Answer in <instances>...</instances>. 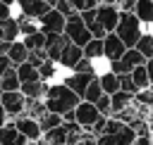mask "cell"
Here are the masks:
<instances>
[{
    "label": "cell",
    "instance_id": "cell-40",
    "mask_svg": "<svg viewBox=\"0 0 153 145\" xmlns=\"http://www.w3.org/2000/svg\"><path fill=\"white\" fill-rule=\"evenodd\" d=\"M134 5H136V0H120V2H117L120 12H131V10H134Z\"/></svg>",
    "mask_w": 153,
    "mask_h": 145
},
{
    "label": "cell",
    "instance_id": "cell-13",
    "mask_svg": "<svg viewBox=\"0 0 153 145\" xmlns=\"http://www.w3.org/2000/svg\"><path fill=\"white\" fill-rule=\"evenodd\" d=\"M67 43H69V38H67L65 33H48V36H45V52H48V59L57 62Z\"/></svg>",
    "mask_w": 153,
    "mask_h": 145
},
{
    "label": "cell",
    "instance_id": "cell-38",
    "mask_svg": "<svg viewBox=\"0 0 153 145\" xmlns=\"http://www.w3.org/2000/svg\"><path fill=\"white\" fill-rule=\"evenodd\" d=\"M74 145H98V138H96L91 131H84V133H81V138H79Z\"/></svg>",
    "mask_w": 153,
    "mask_h": 145
},
{
    "label": "cell",
    "instance_id": "cell-4",
    "mask_svg": "<svg viewBox=\"0 0 153 145\" xmlns=\"http://www.w3.org/2000/svg\"><path fill=\"white\" fill-rule=\"evenodd\" d=\"M139 64H146V57H143L136 48H127L120 59L110 62V71H115V74H129V71H131L134 67H139Z\"/></svg>",
    "mask_w": 153,
    "mask_h": 145
},
{
    "label": "cell",
    "instance_id": "cell-8",
    "mask_svg": "<svg viewBox=\"0 0 153 145\" xmlns=\"http://www.w3.org/2000/svg\"><path fill=\"white\" fill-rule=\"evenodd\" d=\"M98 116H103V114H100V112L96 109V105L88 102V100H79V105L74 107V121H76L84 131H88V128L96 124Z\"/></svg>",
    "mask_w": 153,
    "mask_h": 145
},
{
    "label": "cell",
    "instance_id": "cell-54",
    "mask_svg": "<svg viewBox=\"0 0 153 145\" xmlns=\"http://www.w3.org/2000/svg\"><path fill=\"white\" fill-rule=\"evenodd\" d=\"M98 145H100V143H98Z\"/></svg>",
    "mask_w": 153,
    "mask_h": 145
},
{
    "label": "cell",
    "instance_id": "cell-10",
    "mask_svg": "<svg viewBox=\"0 0 153 145\" xmlns=\"http://www.w3.org/2000/svg\"><path fill=\"white\" fill-rule=\"evenodd\" d=\"M12 121H14L17 131H19L26 140H38V138H43V128H41L38 119H33V116H29V114H19V116H14Z\"/></svg>",
    "mask_w": 153,
    "mask_h": 145
},
{
    "label": "cell",
    "instance_id": "cell-35",
    "mask_svg": "<svg viewBox=\"0 0 153 145\" xmlns=\"http://www.w3.org/2000/svg\"><path fill=\"white\" fill-rule=\"evenodd\" d=\"M117 78H120V90H124V93H136L139 88H136V83H134V78H131V74H117Z\"/></svg>",
    "mask_w": 153,
    "mask_h": 145
},
{
    "label": "cell",
    "instance_id": "cell-48",
    "mask_svg": "<svg viewBox=\"0 0 153 145\" xmlns=\"http://www.w3.org/2000/svg\"><path fill=\"white\" fill-rule=\"evenodd\" d=\"M103 2H108V5H117V0H103Z\"/></svg>",
    "mask_w": 153,
    "mask_h": 145
},
{
    "label": "cell",
    "instance_id": "cell-53",
    "mask_svg": "<svg viewBox=\"0 0 153 145\" xmlns=\"http://www.w3.org/2000/svg\"><path fill=\"white\" fill-rule=\"evenodd\" d=\"M151 140H153V135H151ZM151 145H153V143H151Z\"/></svg>",
    "mask_w": 153,
    "mask_h": 145
},
{
    "label": "cell",
    "instance_id": "cell-14",
    "mask_svg": "<svg viewBox=\"0 0 153 145\" xmlns=\"http://www.w3.org/2000/svg\"><path fill=\"white\" fill-rule=\"evenodd\" d=\"M81 57H84V48H81V45H74V43H67L65 50H62V55H60V59H57V64H60L62 69L72 71Z\"/></svg>",
    "mask_w": 153,
    "mask_h": 145
},
{
    "label": "cell",
    "instance_id": "cell-15",
    "mask_svg": "<svg viewBox=\"0 0 153 145\" xmlns=\"http://www.w3.org/2000/svg\"><path fill=\"white\" fill-rule=\"evenodd\" d=\"M17 7H19V14L31 17V19L43 17V14L50 10V5L43 2V0H17Z\"/></svg>",
    "mask_w": 153,
    "mask_h": 145
},
{
    "label": "cell",
    "instance_id": "cell-32",
    "mask_svg": "<svg viewBox=\"0 0 153 145\" xmlns=\"http://www.w3.org/2000/svg\"><path fill=\"white\" fill-rule=\"evenodd\" d=\"M129 74H131V78H134V83H136V88H139V90L151 86V81H148V71H146V64H139V67H134Z\"/></svg>",
    "mask_w": 153,
    "mask_h": 145
},
{
    "label": "cell",
    "instance_id": "cell-1",
    "mask_svg": "<svg viewBox=\"0 0 153 145\" xmlns=\"http://www.w3.org/2000/svg\"><path fill=\"white\" fill-rule=\"evenodd\" d=\"M79 95L67 88L62 81H55V83H48L45 88V95H43V102L48 107V112H55V114H65V112H72L76 105H79Z\"/></svg>",
    "mask_w": 153,
    "mask_h": 145
},
{
    "label": "cell",
    "instance_id": "cell-41",
    "mask_svg": "<svg viewBox=\"0 0 153 145\" xmlns=\"http://www.w3.org/2000/svg\"><path fill=\"white\" fill-rule=\"evenodd\" d=\"M7 69H12V62H10V57H7V55H0V76H2Z\"/></svg>",
    "mask_w": 153,
    "mask_h": 145
},
{
    "label": "cell",
    "instance_id": "cell-39",
    "mask_svg": "<svg viewBox=\"0 0 153 145\" xmlns=\"http://www.w3.org/2000/svg\"><path fill=\"white\" fill-rule=\"evenodd\" d=\"M10 17H14V10H12L10 5L0 2V21H5V19H10Z\"/></svg>",
    "mask_w": 153,
    "mask_h": 145
},
{
    "label": "cell",
    "instance_id": "cell-11",
    "mask_svg": "<svg viewBox=\"0 0 153 145\" xmlns=\"http://www.w3.org/2000/svg\"><path fill=\"white\" fill-rule=\"evenodd\" d=\"M124 50H127V45L122 43V38H120L115 31H110V33L103 36V57H105L108 62L120 59V57L124 55Z\"/></svg>",
    "mask_w": 153,
    "mask_h": 145
},
{
    "label": "cell",
    "instance_id": "cell-49",
    "mask_svg": "<svg viewBox=\"0 0 153 145\" xmlns=\"http://www.w3.org/2000/svg\"><path fill=\"white\" fill-rule=\"evenodd\" d=\"M43 2H48V5H50V7H53V5H55V2H57V0H43Z\"/></svg>",
    "mask_w": 153,
    "mask_h": 145
},
{
    "label": "cell",
    "instance_id": "cell-28",
    "mask_svg": "<svg viewBox=\"0 0 153 145\" xmlns=\"http://www.w3.org/2000/svg\"><path fill=\"white\" fill-rule=\"evenodd\" d=\"M17 24H19V36H29V33H36L38 31V19H31V17H24V14H17Z\"/></svg>",
    "mask_w": 153,
    "mask_h": 145
},
{
    "label": "cell",
    "instance_id": "cell-17",
    "mask_svg": "<svg viewBox=\"0 0 153 145\" xmlns=\"http://www.w3.org/2000/svg\"><path fill=\"white\" fill-rule=\"evenodd\" d=\"M67 138H69V128H67L65 121L60 126H55V128H50V131L43 133V140L48 145H67Z\"/></svg>",
    "mask_w": 153,
    "mask_h": 145
},
{
    "label": "cell",
    "instance_id": "cell-46",
    "mask_svg": "<svg viewBox=\"0 0 153 145\" xmlns=\"http://www.w3.org/2000/svg\"><path fill=\"white\" fill-rule=\"evenodd\" d=\"M146 121H148V128H151V135H153V107L148 109V116H146Z\"/></svg>",
    "mask_w": 153,
    "mask_h": 145
},
{
    "label": "cell",
    "instance_id": "cell-30",
    "mask_svg": "<svg viewBox=\"0 0 153 145\" xmlns=\"http://www.w3.org/2000/svg\"><path fill=\"white\" fill-rule=\"evenodd\" d=\"M45 112H48V107H45L43 97H38V100H29V97H26V109H24V114H29V116H33V119H41Z\"/></svg>",
    "mask_w": 153,
    "mask_h": 145
},
{
    "label": "cell",
    "instance_id": "cell-51",
    "mask_svg": "<svg viewBox=\"0 0 153 145\" xmlns=\"http://www.w3.org/2000/svg\"><path fill=\"white\" fill-rule=\"evenodd\" d=\"M0 95H2V86H0Z\"/></svg>",
    "mask_w": 153,
    "mask_h": 145
},
{
    "label": "cell",
    "instance_id": "cell-2",
    "mask_svg": "<svg viewBox=\"0 0 153 145\" xmlns=\"http://www.w3.org/2000/svg\"><path fill=\"white\" fill-rule=\"evenodd\" d=\"M115 33L122 38V43L127 48H134L136 40L143 36V24L139 21V17L134 12H120V21L115 26Z\"/></svg>",
    "mask_w": 153,
    "mask_h": 145
},
{
    "label": "cell",
    "instance_id": "cell-18",
    "mask_svg": "<svg viewBox=\"0 0 153 145\" xmlns=\"http://www.w3.org/2000/svg\"><path fill=\"white\" fill-rule=\"evenodd\" d=\"M45 88H48V83L41 81V78H38V81H26V83L19 86L22 95L29 97V100H38V97H43V95H45Z\"/></svg>",
    "mask_w": 153,
    "mask_h": 145
},
{
    "label": "cell",
    "instance_id": "cell-45",
    "mask_svg": "<svg viewBox=\"0 0 153 145\" xmlns=\"http://www.w3.org/2000/svg\"><path fill=\"white\" fill-rule=\"evenodd\" d=\"M7 121H10V116H7V112H5V109H2V105H0V126H2V124H7Z\"/></svg>",
    "mask_w": 153,
    "mask_h": 145
},
{
    "label": "cell",
    "instance_id": "cell-43",
    "mask_svg": "<svg viewBox=\"0 0 153 145\" xmlns=\"http://www.w3.org/2000/svg\"><path fill=\"white\" fill-rule=\"evenodd\" d=\"M146 71H148V81H151V86H153V57L146 59Z\"/></svg>",
    "mask_w": 153,
    "mask_h": 145
},
{
    "label": "cell",
    "instance_id": "cell-24",
    "mask_svg": "<svg viewBox=\"0 0 153 145\" xmlns=\"http://www.w3.org/2000/svg\"><path fill=\"white\" fill-rule=\"evenodd\" d=\"M0 24H2V38H5V40L14 43V40H19V38H22V36H19L17 17H10V19H5V21H0Z\"/></svg>",
    "mask_w": 153,
    "mask_h": 145
},
{
    "label": "cell",
    "instance_id": "cell-50",
    "mask_svg": "<svg viewBox=\"0 0 153 145\" xmlns=\"http://www.w3.org/2000/svg\"><path fill=\"white\" fill-rule=\"evenodd\" d=\"M0 40H2V24H0Z\"/></svg>",
    "mask_w": 153,
    "mask_h": 145
},
{
    "label": "cell",
    "instance_id": "cell-22",
    "mask_svg": "<svg viewBox=\"0 0 153 145\" xmlns=\"http://www.w3.org/2000/svg\"><path fill=\"white\" fill-rule=\"evenodd\" d=\"M131 97H134V95H131V93H124V90L112 93V95H110V112H112V114L122 112L124 107H129V105H131ZM112 114H110V116H112Z\"/></svg>",
    "mask_w": 153,
    "mask_h": 145
},
{
    "label": "cell",
    "instance_id": "cell-27",
    "mask_svg": "<svg viewBox=\"0 0 153 145\" xmlns=\"http://www.w3.org/2000/svg\"><path fill=\"white\" fill-rule=\"evenodd\" d=\"M0 86H2V90H19L22 81H19V76H17V69H14V67H12V69H7V71L0 76Z\"/></svg>",
    "mask_w": 153,
    "mask_h": 145
},
{
    "label": "cell",
    "instance_id": "cell-16",
    "mask_svg": "<svg viewBox=\"0 0 153 145\" xmlns=\"http://www.w3.org/2000/svg\"><path fill=\"white\" fill-rule=\"evenodd\" d=\"M26 143L29 140L17 131V126H14L12 119L0 126V145H26Z\"/></svg>",
    "mask_w": 153,
    "mask_h": 145
},
{
    "label": "cell",
    "instance_id": "cell-42",
    "mask_svg": "<svg viewBox=\"0 0 153 145\" xmlns=\"http://www.w3.org/2000/svg\"><path fill=\"white\" fill-rule=\"evenodd\" d=\"M151 143H153V140H151V135H136L131 145H151Z\"/></svg>",
    "mask_w": 153,
    "mask_h": 145
},
{
    "label": "cell",
    "instance_id": "cell-25",
    "mask_svg": "<svg viewBox=\"0 0 153 145\" xmlns=\"http://www.w3.org/2000/svg\"><path fill=\"white\" fill-rule=\"evenodd\" d=\"M57 69H60V64H57V62L45 59V62L38 67V74H41V78H43L45 83H55V78H57Z\"/></svg>",
    "mask_w": 153,
    "mask_h": 145
},
{
    "label": "cell",
    "instance_id": "cell-44",
    "mask_svg": "<svg viewBox=\"0 0 153 145\" xmlns=\"http://www.w3.org/2000/svg\"><path fill=\"white\" fill-rule=\"evenodd\" d=\"M10 45H12V43L2 38V40H0V55H7V50H10Z\"/></svg>",
    "mask_w": 153,
    "mask_h": 145
},
{
    "label": "cell",
    "instance_id": "cell-52",
    "mask_svg": "<svg viewBox=\"0 0 153 145\" xmlns=\"http://www.w3.org/2000/svg\"><path fill=\"white\" fill-rule=\"evenodd\" d=\"M96 2H98V5H100V2H103V0H96Z\"/></svg>",
    "mask_w": 153,
    "mask_h": 145
},
{
    "label": "cell",
    "instance_id": "cell-23",
    "mask_svg": "<svg viewBox=\"0 0 153 145\" xmlns=\"http://www.w3.org/2000/svg\"><path fill=\"white\" fill-rule=\"evenodd\" d=\"M17 69V76H19V81L22 83H26V81H38L41 78V74H38V69L31 64V62H22L19 67H14ZM43 81V78H41Z\"/></svg>",
    "mask_w": 153,
    "mask_h": 145
},
{
    "label": "cell",
    "instance_id": "cell-21",
    "mask_svg": "<svg viewBox=\"0 0 153 145\" xmlns=\"http://www.w3.org/2000/svg\"><path fill=\"white\" fill-rule=\"evenodd\" d=\"M98 81H100V88H103L105 95H112V93L120 90V78H117V74L110 71V69L103 71V74H98Z\"/></svg>",
    "mask_w": 153,
    "mask_h": 145
},
{
    "label": "cell",
    "instance_id": "cell-12",
    "mask_svg": "<svg viewBox=\"0 0 153 145\" xmlns=\"http://www.w3.org/2000/svg\"><path fill=\"white\" fill-rule=\"evenodd\" d=\"M96 78V74H81V71H69L65 78H62V83L67 86V88H72L79 97H84V90H86V86L91 83Z\"/></svg>",
    "mask_w": 153,
    "mask_h": 145
},
{
    "label": "cell",
    "instance_id": "cell-20",
    "mask_svg": "<svg viewBox=\"0 0 153 145\" xmlns=\"http://www.w3.org/2000/svg\"><path fill=\"white\" fill-rule=\"evenodd\" d=\"M131 12L139 17V21H141L143 26H146V24L153 26V0H136V5H134Z\"/></svg>",
    "mask_w": 153,
    "mask_h": 145
},
{
    "label": "cell",
    "instance_id": "cell-47",
    "mask_svg": "<svg viewBox=\"0 0 153 145\" xmlns=\"http://www.w3.org/2000/svg\"><path fill=\"white\" fill-rule=\"evenodd\" d=\"M0 2H5V5H10V7H14V5H17V0H0Z\"/></svg>",
    "mask_w": 153,
    "mask_h": 145
},
{
    "label": "cell",
    "instance_id": "cell-37",
    "mask_svg": "<svg viewBox=\"0 0 153 145\" xmlns=\"http://www.w3.org/2000/svg\"><path fill=\"white\" fill-rule=\"evenodd\" d=\"M53 7H55L60 14H65V17H72V14H74V7L69 5V0H57Z\"/></svg>",
    "mask_w": 153,
    "mask_h": 145
},
{
    "label": "cell",
    "instance_id": "cell-19",
    "mask_svg": "<svg viewBox=\"0 0 153 145\" xmlns=\"http://www.w3.org/2000/svg\"><path fill=\"white\" fill-rule=\"evenodd\" d=\"M7 57H10L12 67H19L22 62H26V59H29V48L22 43V38H19V40H14V43L10 45V50H7Z\"/></svg>",
    "mask_w": 153,
    "mask_h": 145
},
{
    "label": "cell",
    "instance_id": "cell-6",
    "mask_svg": "<svg viewBox=\"0 0 153 145\" xmlns=\"http://www.w3.org/2000/svg\"><path fill=\"white\" fill-rule=\"evenodd\" d=\"M0 105H2V109L7 112V116L14 119V116L24 114V109H26V97L22 95V90H2Z\"/></svg>",
    "mask_w": 153,
    "mask_h": 145
},
{
    "label": "cell",
    "instance_id": "cell-33",
    "mask_svg": "<svg viewBox=\"0 0 153 145\" xmlns=\"http://www.w3.org/2000/svg\"><path fill=\"white\" fill-rule=\"evenodd\" d=\"M38 124H41V128H43V133H45V131H50V128H55V126H60V124H62V114L45 112V114L38 119Z\"/></svg>",
    "mask_w": 153,
    "mask_h": 145
},
{
    "label": "cell",
    "instance_id": "cell-9",
    "mask_svg": "<svg viewBox=\"0 0 153 145\" xmlns=\"http://www.w3.org/2000/svg\"><path fill=\"white\" fill-rule=\"evenodd\" d=\"M65 21H67V17L65 14H60L55 7H50L43 17H38V29L48 36V33H62L65 31Z\"/></svg>",
    "mask_w": 153,
    "mask_h": 145
},
{
    "label": "cell",
    "instance_id": "cell-3",
    "mask_svg": "<svg viewBox=\"0 0 153 145\" xmlns=\"http://www.w3.org/2000/svg\"><path fill=\"white\" fill-rule=\"evenodd\" d=\"M67 38H69V43H74V45H86L93 36H91V31H88V26L84 24V19H81V14L79 12H74L72 17H67V21H65V31H62Z\"/></svg>",
    "mask_w": 153,
    "mask_h": 145
},
{
    "label": "cell",
    "instance_id": "cell-34",
    "mask_svg": "<svg viewBox=\"0 0 153 145\" xmlns=\"http://www.w3.org/2000/svg\"><path fill=\"white\" fill-rule=\"evenodd\" d=\"M103 95V88H100V81H98V76L86 86V90H84V97L81 100H88V102H96L98 97Z\"/></svg>",
    "mask_w": 153,
    "mask_h": 145
},
{
    "label": "cell",
    "instance_id": "cell-29",
    "mask_svg": "<svg viewBox=\"0 0 153 145\" xmlns=\"http://www.w3.org/2000/svg\"><path fill=\"white\" fill-rule=\"evenodd\" d=\"M84 57L88 59H100L103 57V38H91L84 45Z\"/></svg>",
    "mask_w": 153,
    "mask_h": 145
},
{
    "label": "cell",
    "instance_id": "cell-5",
    "mask_svg": "<svg viewBox=\"0 0 153 145\" xmlns=\"http://www.w3.org/2000/svg\"><path fill=\"white\" fill-rule=\"evenodd\" d=\"M117 21H120V7H117V5L100 2V5L96 7V24H98V26H100L105 33L115 31Z\"/></svg>",
    "mask_w": 153,
    "mask_h": 145
},
{
    "label": "cell",
    "instance_id": "cell-7",
    "mask_svg": "<svg viewBox=\"0 0 153 145\" xmlns=\"http://www.w3.org/2000/svg\"><path fill=\"white\" fill-rule=\"evenodd\" d=\"M134 138H136L134 128H131L129 124H122L120 128H115V131H110V133H100V135H98V143H100V145H131Z\"/></svg>",
    "mask_w": 153,
    "mask_h": 145
},
{
    "label": "cell",
    "instance_id": "cell-36",
    "mask_svg": "<svg viewBox=\"0 0 153 145\" xmlns=\"http://www.w3.org/2000/svg\"><path fill=\"white\" fill-rule=\"evenodd\" d=\"M93 105H96V109H98L103 116H110V114H112V112H110V95H105V93H103Z\"/></svg>",
    "mask_w": 153,
    "mask_h": 145
},
{
    "label": "cell",
    "instance_id": "cell-31",
    "mask_svg": "<svg viewBox=\"0 0 153 145\" xmlns=\"http://www.w3.org/2000/svg\"><path fill=\"white\" fill-rule=\"evenodd\" d=\"M134 48H136L146 59H151V57H153V33H146V31H143V36L136 40Z\"/></svg>",
    "mask_w": 153,
    "mask_h": 145
},
{
    "label": "cell",
    "instance_id": "cell-26",
    "mask_svg": "<svg viewBox=\"0 0 153 145\" xmlns=\"http://www.w3.org/2000/svg\"><path fill=\"white\" fill-rule=\"evenodd\" d=\"M22 43L29 48V50H45V33L38 29L36 33H29L22 38Z\"/></svg>",
    "mask_w": 153,
    "mask_h": 145
}]
</instances>
